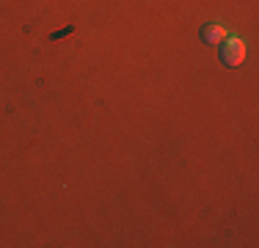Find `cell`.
<instances>
[{"label": "cell", "mask_w": 259, "mask_h": 248, "mask_svg": "<svg viewBox=\"0 0 259 248\" xmlns=\"http://www.w3.org/2000/svg\"><path fill=\"white\" fill-rule=\"evenodd\" d=\"M226 36H229V30H226L221 22H209V25L201 28V39H204L207 45H221Z\"/></svg>", "instance_id": "7a4b0ae2"}, {"label": "cell", "mask_w": 259, "mask_h": 248, "mask_svg": "<svg viewBox=\"0 0 259 248\" xmlns=\"http://www.w3.org/2000/svg\"><path fill=\"white\" fill-rule=\"evenodd\" d=\"M245 55H248V47H245V42L240 39V36L229 33L224 42H221V61H224V66H240L245 61Z\"/></svg>", "instance_id": "6da1fadb"}]
</instances>
